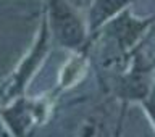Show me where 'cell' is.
Instances as JSON below:
<instances>
[{
  "mask_svg": "<svg viewBox=\"0 0 155 137\" xmlns=\"http://www.w3.org/2000/svg\"><path fill=\"white\" fill-rule=\"evenodd\" d=\"M153 26H155V13L149 15V16H136L129 11V8H126L124 11L111 18L97 32V36L111 42L124 55H133L134 52L142 48L140 42Z\"/></svg>",
  "mask_w": 155,
  "mask_h": 137,
  "instance_id": "4",
  "label": "cell"
},
{
  "mask_svg": "<svg viewBox=\"0 0 155 137\" xmlns=\"http://www.w3.org/2000/svg\"><path fill=\"white\" fill-rule=\"evenodd\" d=\"M152 60H153V61H155V55H153V58H152Z\"/></svg>",
  "mask_w": 155,
  "mask_h": 137,
  "instance_id": "9",
  "label": "cell"
},
{
  "mask_svg": "<svg viewBox=\"0 0 155 137\" xmlns=\"http://www.w3.org/2000/svg\"><path fill=\"white\" fill-rule=\"evenodd\" d=\"M134 2L137 0H91L89 10H87V28H89L91 39L97 36V32L111 18L129 8V5Z\"/></svg>",
  "mask_w": 155,
  "mask_h": 137,
  "instance_id": "6",
  "label": "cell"
},
{
  "mask_svg": "<svg viewBox=\"0 0 155 137\" xmlns=\"http://www.w3.org/2000/svg\"><path fill=\"white\" fill-rule=\"evenodd\" d=\"M94 135H95V124L91 123L84 128V131H82V134L79 137H94Z\"/></svg>",
  "mask_w": 155,
  "mask_h": 137,
  "instance_id": "8",
  "label": "cell"
},
{
  "mask_svg": "<svg viewBox=\"0 0 155 137\" xmlns=\"http://www.w3.org/2000/svg\"><path fill=\"white\" fill-rule=\"evenodd\" d=\"M50 44H52L50 28H48V23H47L45 11L42 10L39 29H37L36 39H34L29 52L18 63V66L15 68V71L12 74L0 82V106L7 105L10 102H13L15 99L24 95L26 87L29 86L31 79L36 76L37 70L41 68L45 57L48 55Z\"/></svg>",
  "mask_w": 155,
  "mask_h": 137,
  "instance_id": "3",
  "label": "cell"
},
{
  "mask_svg": "<svg viewBox=\"0 0 155 137\" xmlns=\"http://www.w3.org/2000/svg\"><path fill=\"white\" fill-rule=\"evenodd\" d=\"M50 103L42 99H28L21 95L0 106V121L13 137H32L47 121Z\"/></svg>",
  "mask_w": 155,
  "mask_h": 137,
  "instance_id": "5",
  "label": "cell"
},
{
  "mask_svg": "<svg viewBox=\"0 0 155 137\" xmlns=\"http://www.w3.org/2000/svg\"><path fill=\"white\" fill-rule=\"evenodd\" d=\"M153 74H155V61L147 60L142 55V48H139L131 58V63L128 65V68L108 82L105 90L113 92V95L121 103V111H120L118 124H116L115 137H121V128H123L128 105L131 103L140 105L152 92L155 86Z\"/></svg>",
  "mask_w": 155,
  "mask_h": 137,
  "instance_id": "1",
  "label": "cell"
},
{
  "mask_svg": "<svg viewBox=\"0 0 155 137\" xmlns=\"http://www.w3.org/2000/svg\"><path fill=\"white\" fill-rule=\"evenodd\" d=\"M140 105H142V108H144V111H145V115H147L149 121L152 123L153 129H155V86H153L152 92L149 94V97H147V99H145Z\"/></svg>",
  "mask_w": 155,
  "mask_h": 137,
  "instance_id": "7",
  "label": "cell"
},
{
  "mask_svg": "<svg viewBox=\"0 0 155 137\" xmlns=\"http://www.w3.org/2000/svg\"><path fill=\"white\" fill-rule=\"evenodd\" d=\"M42 10L45 11L52 41L58 47L74 53L91 48L87 21L68 0H44Z\"/></svg>",
  "mask_w": 155,
  "mask_h": 137,
  "instance_id": "2",
  "label": "cell"
}]
</instances>
